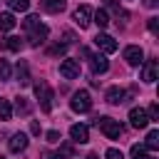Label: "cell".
Returning <instances> with one entry per match:
<instances>
[{
	"label": "cell",
	"mask_w": 159,
	"mask_h": 159,
	"mask_svg": "<svg viewBox=\"0 0 159 159\" xmlns=\"http://www.w3.org/2000/svg\"><path fill=\"white\" fill-rule=\"evenodd\" d=\"M147 27H149V32H152V35H157V32H159V20H157V17H149Z\"/></svg>",
	"instance_id": "484cf974"
},
{
	"label": "cell",
	"mask_w": 159,
	"mask_h": 159,
	"mask_svg": "<svg viewBox=\"0 0 159 159\" xmlns=\"http://www.w3.org/2000/svg\"><path fill=\"white\" fill-rule=\"evenodd\" d=\"M104 157H107V159H124L119 149H107V154H104Z\"/></svg>",
	"instance_id": "83f0119b"
},
{
	"label": "cell",
	"mask_w": 159,
	"mask_h": 159,
	"mask_svg": "<svg viewBox=\"0 0 159 159\" xmlns=\"http://www.w3.org/2000/svg\"><path fill=\"white\" fill-rule=\"evenodd\" d=\"M92 20H94L99 27H107V25H109V15H107L104 10H97V12H92Z\"/></svg>",
	"instance_id": "44dd1931"
},
{
	"label": "cell",
	"mask_w": 159,
	"mask_h": 159,
	"mask_svg": "<svg viewBox=\"0 0 159 159\" xmlns=\"http://www.w3.org/2000/svg\"><path fill=\"white\" fill-rule=\"evenodd\" d=\"M142 65H144V67H142V80L152 84V82L157 80V75H159V62H157V60H147V62H142Z\"/></svg>",
	"instance_id": "8fae6325"
},
{
	"label": "cell",
	"mask_w": 159,
	"mask_h": 159,
	"mask_svg": "<svg viewBox=\"0 0 159 159\" xmlns=\"http://www.w3.org/2000/svg\"><path fill=\"white\" fill-rule=\"evenodd\" d=\"M45 159H65L62 154H55V152H45Z\"/></svg>",
	"instance_id": "f546056e"
},
{
	"label": "cell",
	"mask_w": 159,
	"mask_h": 159,
	"mask_svg": "<svg viewBox=\"0 0 159 159\" xmlns=\"http://www.w3.org/2000/svg\"><path fill=\"white\" fill-rule=\"evenodd\" d=\"M17 77H20V82H22V84H27V82H30V80H27V65H25V62H20V65H17Z\"/></svg>",
	"instance_id": "603a6c76"
},
{
	"label": "cell",
	"mask_w": 159,
	"mask_h": 159,
	"mask_svg": "<svg viewBox=\"0 0 159 159\" xmlns=\"http://www.w3.org/2000/svg\"><path fill=\"white\" fill-rule=\"evenodd\" d=\"M35 94H37V99H40V109H42V112H52V99H55V94H52V89L47 87V82H37V84H35Z\"/></svg>",
	"instance_id": "3957f363"
},
{
	"label": "cell",
	"mask_w": 159,
	"mask_h": 159,
	"mask_svg": "<svg viewBox=\"0 0 159 159\" xmlns=\"http://www.w3.org/2000/svg\"><path fill=\"white\" fill-rule=\"evenodd\" d=\"M0 80H10V65L5 60H0Z\"/></svg>",
	"instance_id": "cb8c5ba5"
},
{
	"label": "cell",
	"mask_w": 159,
	"mask_h": 159,
	"mask_svg": "<svg viewBox=\"0 0 159 159\" xmlns=\"http://www.w3.org/2000/svg\"><path fill=\"white\" fill-rule=\"evenodd\" d=\"M47 142H52V144H57V142H60V132H55V129H50V132H47Z\"/></svg>",
	"instance_id": "f1b7e54d"
},
{
	"label": "cell",
	"mask_w": 159,
	"mask_h": 159,
	"mask_svg": "<svg viewBox=\"0 0 159 159\" xmlns=\"http://www.w3.org/2000/svg\"><path fill=\"white\" fill-rule=\"evenodd\" d=\"M124 60L129 65H142L144 62V50L139 45H129V47H124Z\"/></svg>",
	"instance_id": "30bf717a"
},
{
	"label": "cell",
	"mask_w": 159,
	"mask_h": 159,
	"mask_svg": "<svg viewBox=\"0 0 159 159\" xmlns=\"http://www.w3.org/2000/svg\"><path fill=\"white\" fill-rule=\"evenodd\" d=\"M129 154H132V159H149V157H147V149H144V144H132Z\"/></svg>",
	"instance_id": "7402d4cb"
},
{
	"label": "cell",
	"mask_w": 159,
	"mask_h": 159,
	"mask_svg": "<svg viewBox=\"0 0 159 159\" xmlns=\"http://www.w3.org/2000/svg\"><path fill=\"white\" fill-rule=\"evenodd\" d=\"M70 137H72V142H77V144H87V142H89V129H87V124H72V127H70Z\"/></svg>",
	"instance_id": "7c38bea8"
},
{
	"label": "cell",
	"mask_w": 159,
	"mask_h": 159,
	"mask_svg": "<svg viewBox=\"0 0 159 159\" xmlns=\"http://www.w3.org/2000/svg\"><path fill=\"white\" fill-rule=\"evenodd\" d=\"M60 75H62L65 80L80 77V62H77V60H62V62H60Z\"/></svg>",
	"instance_id": "9c48e42d"
},
{
	"label": "cell",
	"mask_w": 159,
	"mask_h": 159,
	"mask_svg": "<svg viewBox=\"0 0 159 159\" xmlns=\"http://www.w3.org/2000/svg\"><path fill=\"white\" fill-rule=\"evenodd\" d=\"M0 159H2V157H0Z\"/></svg>",
	"instance_id": "836d02e7"
},
{
	"label": "cell",
	"mask_w": 159,
	"mask_h": 159,
	"mask_svg": "<svg viewBox=\"0 0 159 159\" xmlns=\"http://www.w3.org/2000/svg\"><path fill=\"white\" fill-rule=\"evenodd\" d=\"M144 5H147V7H157V5H159V0H144Z\"/></svg>",
	"instance_id": "1f68e13d"
},
{
	"label": "cell",
	"mask_w": 159,
	"mask_h": 159,
	"mask_svg": "<svg viewBox=\"0 0 159 159\" xmlns=\"http://www.w3.org/2000/svg\"><path fill=\"white\" fill-rule=\"evenodd\" d=\"M129 122H132V127L144 129V127L149 124V114H147V109H142V107H132V109H129Z\"/></svg>",
	"instance_id": "52a82bcc"
},
{
	"label": "cell",
	"mask_w": 159,
	"mask_h": 159,
	"mask_svg": "<svg viewBox=\"0 0 159 159\" xmlns=\"http://www.w3.org/2000/svg\"><path fill=\"white\" fill-rule=\"evenodd\" d=\"M82 55L89 60V65H92V72H94V75H104V72L109 70V62H107V57H104V55H99V52H97V55H92L89 50H82Z\"/></svg>",
	"instance_id": "5b68a950"
},
{
	"label": "cell",
	"mask_w": 159,
	"mask_h": 159,
	"mask_svg": "<svg viewBox=\"0 0 159 159\" xmlns=\"http://www.w3.org/2000/svg\"><path fill=\"white\" fill-rule=\"evenodd\" d=\"M124 97H127V92H124L122 87H117V84H114V87H109V89H107V94H104V99H107L109 104H122V102H124Z\"/></svg>",
	"instance_id": "5bb4252c"
},
{
	"label": "cell",
	"mask_w": 159,
	"mask_h": 159,
	"mask_svg": "<svg viewBox=\"0 0 159 159\" xmlns=\"http://www.w3.org/2000/svg\"><path fill=\"white\" fill-rule=\"evenodd\" d=\"M147 114H149V122H157V119H159V104L154 102V104L149 107V112H147Z\"/></svg>",
	"instance_id": "d4e9b609"
},
{
	"label": "cell",
	"mask_w": 159,
	"mask_h": 159,
	"mask_svg": "<svg viewBox=\"0 0 159 159\" xmlns=\"http://www.w3.org/2000/svg\"><path fill=\"white\" fill-rule=\"evenodd\" d=\"M5 2H7V7L15 10V12H25V10L30 7V0H5Z\"/></svg>",
	"instance_id": "d6986e66"
},
{
	"label": "cell",
	"mask_w": 159,
	"mask_h": 159,
	"mask_svg": "<svg viewBox=\"0 0 159 159\" xmlns=\"http://www.w3.org/2000/svg\"><path fill=\"white\" fill-rule=\"evenodd\" d=\"M0 119H2V122L12 119V107H10L7 99H0Z\"/></svg>",
	"instance_id": "ffe728a7"
},
{
	"label": "cell",
	"mask_w": 159,
	"mask_h": 159,
	"mask_svg": "<svg viewBox=\"0 0 159 159\" xmlns=\"http://www.w3.org/2000/svg\"><path fill=\"white\" fill-rule=\"evenodd\" d=\"M12 27H15L12 12H0V32H10Z\"/></svg>",
	"instance_id": "9a60e30c"
},
{
	"label": "cell",
	"mask_w": 159,
	"mask_h": 159,
	"mask_svg": "<svg viewBox=\"0 0 159 159\" xmlns=\"http://www.w3.org/2000/svg\"><path fill=\"white\" fill-rule=\"evenodd\" d=\"M94 124L102 129V134H104L107 139H119V137H122V124H119L117 119H112V117H97Z\"/></svg>",
	"instance_id": "7a4b0ae2"
},
{
	"label": "cell",
	"mask_w": 159,
	"mask_h": 159,
	"mask_svg": "<svg viewBox=\"0 0 159 159\" xmlns=\"http://www.w3.org/2000/svg\"><path fill=\"white\" fill-rule=\"evenodd\" d=\"M144 149H152V152H157V149H159V132H157V129H152V132L147 134Z\"/></svg>",
	"instance_id": "ac0fdd59"
},
{
	"label": "cell",
	"mask_w": 159,
	"mask_h": 159,
	"mask_svg": "<svg viewBox=\"0 0 159 159\" xmlns=\"http://www.w3.org/2000/svg\"><path fill=\"white\" fill-rule=\"evenodd\" d=\"M94 45H97L104 55H112V52H117V47H119V45H117V40H114V37H109V35H104V32H99V35L94 37Z\"/></svg>",
	"instance_id": "8992f818"
},
{
	"label": "cell",
	"mask_w": 159,
	"mask_h": 159,
	"mask_svg": "<svg viewBox=\"0 0 159 159\" xmlns=\"http://www.w3.org/2000/svg\"><path fill=\"white\" fill-rule=\"evenodd\" d=\"M0 47L12 50V52H20V50H22V40H20V37H5V40L0 42Z\"/></svg>",
	"instance_id": "e0dca14e"
},
{
	"label": "cell",
	"mask_w": 159,
	"mask_h": 159,
	"mask_svg": "<svg viewBox=\"0 0 159 159\" xmlns=\"http://www.w3.org/2000/svg\"><path fill=\"white\" fill-rule=\"evenodd\" d=\"M70 107L75 109V112H89L92 109V99H89V92L87 89H77L75 94H72V99H70Z\"/></svg>",
	"instance_id": "277c9868"
},
{
	"label": "cell",
	"mask_w": 159,
	"mask_h": 159,
	"mask_svg": "<svg viewBox=\"0 0 159 159\" xmlns=\"http://www.w3.org/2000/svg\"><path fill=\"white\" fill-rule=\"evenodd\" d=\"M30 132H32V134H40V124L32 122V124H30Z\"/></svg>",
	"instance_id": "4dcf8cb0"
},
{
	"label": "cell",
	"mask_w": 159,
	"mask_h": 159,
	"mask_svg": "<svg viewBox=\"0 0 159 159\" xmlns=\"http://www.w3.org/2000/svg\"><path fill=\"white\" fill-rule=\"evenodd\" d=\"M92 12H94V10H92L89 5H80V7L72 12V20H75L80 27H87V25L92 22Z\"/></svg>",
	"instance_id": "ba28073f"
},
{
	"label": "cell",
	"mask_w": 159,
	"mask_h": 159,
	"mask_svg": "<svg viewBox=\"0 0 159 159\" xmlns=\"http://www.w3.org/2000/svg\"><path fill=\"white\" fill-rule=\"evenodd\" d=\"M84 159H99V157H97V154H87Z\"/></svg>",
	"instance_id": "d6a6232c"
},
{
	"label": "cell",
	"mask_w": 159,
	"mask_h": 159,
	"mask_svg": "<svg viewBox=\"0 0 159 159\" xmlns=\"http://www.w3.org/2000/svg\"><path fill=\"white\" fill-rule=\"evenodd\" d=\"M22 27H25V30L30 32V35H27V40H30V45H32V47L42 45V42L47 40V35H50L47 25H42L37 15H27V17L22 20Z\"/></svg>",
	"instance_id": "6da1fadb"
},
{
	"label": "cell",
	"mask_w": 159,
	"mask_h": 159,
	"mask_svg": "<svg viewBox=\"0 0 159 159\" xmlns=\"http://www.w3.org/2000/svg\"><path fill=\"white\" fill-rule=\"evenodd\" d=\"M17 112H22V114H27V112H30V107H27V102H25L22 97H17Z\"/></svg>",
	"instance_id": "4316f807"
},
{
	"label": "cell",
	"mask_w": 159,
	"mask_h": 159,
	"mask_svg": "<svg viewBox=\"0 0 159 159\" xmlns=\"http://www.w3.org/2000/svg\"><path fill=\"white\" fill-rule=\"evenodd\" d=\"M65 5H67V0H42V7L47 12H62Z\"/></svg>",
	"instance_id": "2e32d148"
},
{
	"label": "cell",
	"mask_w": 159,
	"mask_h": 159,
	"mask_svg": "<svg viewBox=\"0 0 159 159\" xmlns=\"http://www.w3.org/2000/svg\"><path fill=\"white\" fill-rule=\"evenodd\" d=\"M7 147H10V152H25L27 149V134H22V132H15L12 137H10V142H7Z\"/></svg>",
	"instance_id": "4fadbf2b"
}]
</instances>
